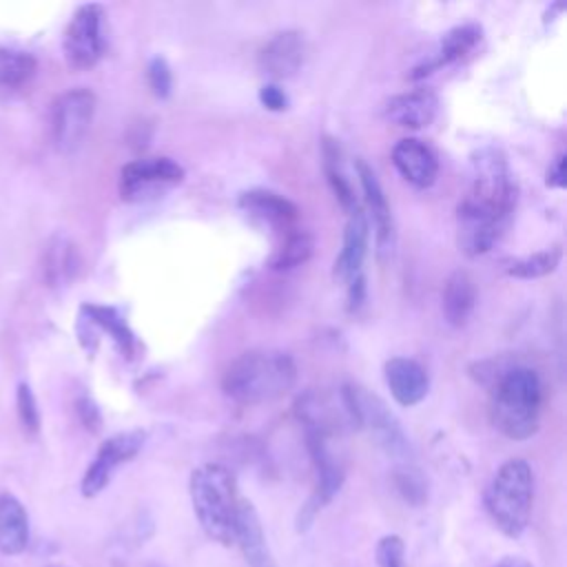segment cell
<instances>
[{
    "instance_id": "15",
    "label": "cell",
    "mask_w": 567,
    "mask_h": 567,
    "mask_svg": "<svg viewBox=\"0 0 567 567\" xmlns=\"http://www.w3.org/2000/svg\"><path fill=\"white\" fill-rule=\"evenodd\" d=\"M383 374L392 399L403 408L421 403L430 390V377L425 368L414 359L392 357L385 361Z\"/></svg>"
},
{
    "instance_id": "7",
    "label": "cell",
    "mask_w": 567,
    "mask_h": 567,
    "mask_svg": "<svg viewBox=\"0 0 567 567\" xmlns=\"http://www.w3.org/2000/svg\"><path fill=\"white\" fill-rule=\"evenodd\" d=\"M104 49V7L95 2L78 7L62 35L66 64L73 71H86L102 60Z\"/></svg>"
},
{
    "instance_id": "32",
    "label": "cell",
    "mask_w": 567,
    "mask_h": 567,
    "mask_svg": "<svg viewBox=\"0 0 567 567\" xmlns=\"http://www.w3.org/2000/svg\"><path fill=\"white\" fill-rule=\"evenodd\" d=\"M394 485L401 492V496L410 503H421L425 498V481L414 467H399L394 472Z\"/></svg>"
},
{
    "instance_id": "38",
    "label": "cell",
    "mask_w": 567,
    "mask_h": 567,
    "mask_svg": "<svg viewBox=\"0 0 567 567\" xmlns=\"http://www.w3.org/2000/svg\"><path fill=\"white\" fill-rule=\"evenodd\" d=\"M494 567H534V565L527 563L525 558H518V556H505V558L498 560Z\"/></svg>"
},
{
    "instance_id": "27",
    "label": "cell",
    "mask_w": 567,
    "mask_h": 567,
    "mask_svg": "<svg viewBox=\"0 0 567 567\" xmlns=\"http://www.w3.org/2000/svg\"><path fill=\"white\" fill-rule=\"evenodd\" d=\"M323 166H326V175H328V184L334 193V197L339 199V204L343 206V210L354 213L359 208V202H357V195H354V188L350 184V179L346 177L343 168H341V155H339V144L330 137H326L323 142Z\"/></svg>"
},
{
    "instance_id": "20",
    "label": "cell",
    "mask_w": 567,
    "mask_h": 567,
    "mask_svg": "<svg viewBox=\"0 0 567 567\" xmlns=\"http://www.w3.org/2000/svg\"><path fill=\"white\" fill-rule=\"evenodd\" d=\"M235 543L239 545V549L250 567H279L268 543H266V534H264L259 514L252 507V503L246 498L241 501V507H239Z\"/></svg>"
},
{
    "instance_id": "6",
    "label": "cell",
    "mask_w": 567,
    "mask_h": 567,
    "mask_svg": "<svg viewBox=\"0 0 567 567\" xmlns=\"http://www.w3.org/2000/svg\"><path fill=\"white\" fill-rule=\"evenodd\" d=\"M295 412L299 421L306 423L308 432L323 436H330L346 427H359L352 401V385H343L334 392L306 390L297 399Z\"/></svg>"
},
{
    "instance_id": "8",
    "label": "cell",
    "mask_w": 567,
    "mask_h": 567,
    "mask_svg": "<svg viewBox=\"0 0 567 567\" xmlns=\"http://www.w3.org/2000/svg\"><path fill=\"white\" fill-rule=\"evenodd\" d=\"M184 166L171 157H140L120 171V197L146 202L164 195L184 179Z\"/></svg>"
},
{
    "instance_id": "10",
    "label": "cell",
    "mask_w": 567,
    "mask_h": 567,
    "mask_svg": "<svg viewBox=\"0 0 567 567\" xmlns=\"http://www.w3.org/2000/svg\"><path fill=\"white\" fill-rule=\"evenodd\" d=\"M144 441H146V434L142 430H128V432H117L109 436L100 445L95 458L91 461V465L82 476V483H80L82 494L86 498L97 496L111 483L117 467L140 454V450L144 447Z\"/></svg>"
},
{
    "instance_id": "12",
    "label": "cell",
    "mask_w": 567,
    "mask_h": 567,
    "mask_svg": "<svg viewBox=\"0 0 567 567\" xmlns=\"http://www.w3.org/2000/svg\"><path fill=\"white\" fill-rule=\"evenodd\" d=\"M352 401H354L359 427L370 430V434L377 439V443L394 458H408L410 441L403 434L401 423L390 412V408L377 394H370L357 385H352Z\"/></svg>"
},
{
    "instance_id": "22",
    "label": "cell",
    "mask_w": 567,
    "mask_h": 567,
    "mask_svg": "<svg viewBox=\"0 0 567 567\" xmlns=\"http://www.w3.org/2000/svg\"><path fill=\"white\" fill-rule=\"evenodd\" d=\"M476 284L467 270H454L443 286V317L450 326L461 328L467 323L476 308Z\"/></svg>"
},
{
    "instance_id": "3",
    "label": "cell",
    "mask_w": 567,
    "mask_h": 567,
    "mask_svg": "<svg viewBox=\"0 0 567 567\" xmlns=\"http://www.w3.org/2000/svg\"><path fill=\"white\" fill-rule=\"evenodd\" d=\"M297 381V365L281 350H248L224 372L221 388L241 405H259L284 396Z\"/></svg>"
},
{
    "instance_id": "35",
    "label": "cell",
    "mask_w": 567,
    "mask_h": 567,
    "mask_svg": "<svg viewBox=\"0 0 567 567\" xmlns=\"http://www.w3.org/2000/svg\"><path fill=\"white\" fill-rule=\"evenodd\" d=\"M259 102L268 111H286L288 109V95L279 84H264L259 89Z\"/></svg>"
},
{
    "instance_id": "19",
    "label": "cell",
    "mask_w": 567,
    "mask_h": 567,
    "mask_svg": "<svg viewBox=\"0 0 567 567\" xmlns=\"http://www.w3.org/2000/svg\"><path fill=\"white\" fill-rule=\"evenodd\" d=\"M478 42H481V27H476V24H461V27L450 29L441 38V44L434 51V55L423 60L419 66H414L410 78L421 80L425 75H432L434 71H441L443 66L461 62L470 51H474V47Z\"/></svg>"
},
{
    "instance_id": "4",
    "label": "cell",
    "mask_w": 567,
    "mask_h": 567,
    "mask_svg": "<svg viewBox=\"0 0 567 567\" xmlns=\"http://www.w3.org/2000/svg\"><path fill=\"white\" fill-rule=\"evenodd\" d=\"M188 494L204 534L219 545H235L241 496L233 472L219 463H204L190 472Z\"/></svg>"
},
{
    "instance_id": "25",
    "label": "cell",
    "mask_w": 567,
    "mask_h": 567,
    "mask_svg": "<svg viewBox=\"0 0 567 567\" xmlns=\"http://www.w3.org/2000/svg\"><path fill=\"white\" fill-rule=\"evenodd\" d=\"M35 58L27 51L0 47V100L18 93L35 75Z\"/></svg>"
},
{
    "instance_id": "34",
    "label": "cell",
    "mask_w": 567,
    "mask_h": 567,
    "mask_svg": "<svg viewBox=\"0 0 567 567\" xmlns=\"http://www.w3.org/2000/svg\"><path fill=\"white\" fill-rule=\"evenodd\" d=\"M75 412H78L82 425H84L89 432H100V427H102V414H100V408L95 405L93 399L80 396V399L75 401Z\"/></svg>"
},
{
    "instance_id": "37",
    "label": "cell",
    "mask_w": 567,
    "mask_h": 567,
    "mask_svg": "<svg viewBox=\"0 0 567 567\" xmlns=\"http://www.w3.org/2000/svg\"><path fill=\"white\" fill-rule=\"evenodd\" d=\"M365 301V277L357 275L350 284H348V310L354 312L361 308V303Z\"/></svg>"
},
{
    "instance_id": "2",
    "label": "cell",
    "mask_w": 567,
    "mask_h": 567,
    "mask_svg": "<svg viewBox=\"0 0 567 567\" xmlns=\"http://www.w3.org/2000/svg\"><path fill=\"white\" fill-rule=\"evenodd\" d=\"M543 385L536 370L527 365H509L494 374L489 390V419L494 427L512 439H532L540 423Z\"/></svg>"
},
{
    "instance_id": "36",
    "label": "cell",
    "mask_w": 567,
    "mask_h": 567,
    "mask_svg": "<svg viewBox=\"0 0 567 567\" xmlns=\"http://www.w3.org/2000/svg\"><path fill=\"white\" fill-rule=\"evenodd\" d=\"M565 153H558L556 159L551 162V166L547 168V177H545V184L549 188H565L567 184V171H565Z\"/></svg>"
},
{
    "instance_id": "23",
    "label": "cell",
    "mask_w": 567,
    "mask_h": 567,
    "mask_svg": "<svg viewBox=\"0 0 567 567\" xmlns=\"http://www.w3.org/2000/svg\"><path fill=\"white\" fill-rule=\"evenodd\" d=\"M29 545V516L24 505L13 496L0 494V554L16 556Z\"/></svg>"
},
{
    "instance_id": "33",
    "label": "cell",
    "mask_w": 567,
    "mask_h": 567,
    "mask_svg": "<svg viewBox=\"0 0 567 567\" xmlns=\"http://www.w3.org/2000/svg\"><path fill=\"white\" fill-rule=\"evenodd\" d=\"M379 567H405V545L401 536L388 534L377 543L374 549Z\"/></svg>"
},
{
    "instance_id": "17",
    "label": "cell",
    "mask_w": 567,
    "mask_h": 567,
    "mask_svg": "<svg viewBox=\"0 0 567 567\" xmlns=\"http://www.w3.org/2000/svg\"><path fill=\"white\" fill-rule=\"evenodd\" d=\"M357 173H359L365 206L370 210V217H372V224L377 230V250L381 257H385L394 248V221H392L390 204L385 199V193H383L374 171L365 162H361V159L357 162Z\"/></svg>"
},
{
    "instance_id": "21",
    "label": "cell",
    "mask_w": 567,
    "mask_h": 567,
    "mask_svg": "<svg viewBox=\"0 0 567 567\" xmlns=\"http://www.w3.org/2000/svg\"><path fill=\"white\" fill-rule=\"evenodd\" d=\"M239 208L248 213L250 217L266 221L270 226H288L299 217L297 204H292L288 197L268 190V188H250L244 190L237 199Z\"/></svg>"
},
{
    "instance_id": "18",
    "label": "cell",
    "mask_w": 567,
    "mask_h": 567,
    "mask_svg": "<svg viewBox=\"0 0 567 567\" xmlns=\"http://www.w3.org/2000/svg\"><path fill=\"white\" fill-rule=\"evenodd\" d=\"M303 35L299 31H279L259 51V66L272 80L295 75L303 62Z\"/></svg>"
},
{
    "instance_id": "5",
    "label": "cell",
    "mask_w": 567,
    "mask_h": 567,
    "mask_svg": "<svg viewBox=\"0 0 567 567\" xmlns=\"http://www.w3.org/2000/svg\"><path fill=\"white\" fill-rule=\"evenodd\" d=\"M534 472L525 458L505 461L485 489V509L505 536H520L532 516Z\"/></svg>"
},
{
    "instance_id": "24",
    "label": "cell",
    "mask_w": 567,
    "mask_h": 567,
    "mask_svg": "<svg viewBox=\"0 0 567 567\" xmlns=\"http://www.w3.org/2000/svg\"><path fill=\"white\" fill-rule=\"evenodd\" d=\"M80 317L93 328V330H102L106 332L113 343L120 348V352L124 357H133L135 354V348H137V341H135V334L133 330L128 328L126 319L117 312V308L113 306H100V303H84L80 308Z\"/></svg>"
},
{
    "instance_id": "31",
    "label": "cell",
    "mask_w": 567,
    "mask_h": 567,
    "mask_svg": "<svg viewBox=\"0 0 567 567\" xmlns=\"http://www.w3.org/2000/svg\"><path fill=\"white\" fill-rule=\"evenodd\" d=\"M146 80H148V86H151L155 97L166 100L171 95V91H173V73H171V66H168L166 58H162V55L151 58V62L146 66Z\"/></svg>"
},
{
    "instance_id": "28",
    "label": "cell",
    "mask_w": 567,
    "mask_h": 567,
    "mask_svg": "<svg viewBox=\"0 0 567 567\" xmlns=\"http://www.w3.org/2000/svg\"><path fill=\"white\" fill-rule=\"evenodd\" d=\"M315 241L312 235L306 230H292L286 235L281 246L270 257L272 270H292L301 264H306L312 257Z\"/></svg>"
},
{
    "instance_id": "13",
    "label": "cell",
    "mask_w": 567,
    "mask_h": 567,
    "mask_svg": "<svg viewBox=\"0 0 567 567\" xmlns=\"http://www.w3.org/2000/svg\"><path fill=\"white\" fill-rule=\"evenodd\" d=\"M392 164L414 188H430L439 175L434 151L419 137H403L392 148Z\"/></svg>"
},
{
    "instance_id": "11",
    "label": "cell",
    "mask_w": 567,
    "mask_h": 567,
    "mask_svg": "<svg viewBox=\"0 0 567 567\" xmlns=\"http://www.w3.org/2000/svg\"><path fill=\"white\" fill-rule=\"evenodd\" d=\"M308 450H310L312 463L317 467V487H315L312 496L306 501V505L299 509V516H297L299 532H306L312 525L315 516L337 496V492L343 485V467L332 456V452L328 447V436L308 432Z\"/></svg>"
},
{
    "instance_id": "16",
    "label": "cell",
    "mask_w": 567,
    "mask_h": 567,
    "mask_svg": "<svg viewBox=\"0 0 567 567\" xmlns=\"http://www.w3.org/2000/svg\"><path fill=\"white\" fill-rule=\"evenodd\" d=\"M439 113V97L432 89H412L390 97L383 106L388 122L403 128H425Z\"/></svg>"
},
{
    "instance_id": "29",
    "label": "cell",
    "mask_w": 567,
    "mask_h": 567,
    "mask_svg": "<svg viewBox=\"0 0 567 567\" xmlns=\"http://www.w3.org/2000/svg\"><path fill=\"white\" fill-rule=\"evenodd\" d=\"M560 257H563V250L558 246H551V248L538 250L534 255L509 261L505 266V272L516 279H538V277L554 272L560 264Z\"/></svg>"
},
{
    "instance_id": "9",
    "label": "cell",
    "mask_w": 567,
    "mask_h": 567,
    "mask_svg": "<svg viewBox=\"0 0 567 567\" xmlns=\"http://www.w3.org/2000/svg\"><path fill=\"white\" fill-rule=\"evenodd\" d=\"M95 115L93 91L78 86L69 89L53 102L51 133L53 144L60 153H73L84 142Z\"/></svg>"
},
{
    "instance_id": "39",
    "label": "cell",
    "mask_w": 567,
    "mask_h": 567,
    "mask_svg": "<svg viewBox=\"0 0 567 567\" xmlns=\"http://www.w3.org/2000/svg\"><path fill=\"white\" fill-rule=\"evenodd\" d=\"M49 567H62V565H49Z\"/></svg>"
},
{
    "instance_id": "26",
    "label": "cell",
    "mask_w": 567,
    "mask_h": 567,
    "mask_svg": "<svg viewBox=\"0 0 567 567\" xmlns=\"http://www.w3.org/2000/svg\"><path fill=\"white\" fill-rule=\"evenodd\" d=\"M78 266H80V259H78L75 246L62 235L53 237L44 257V277L49 286H62L71 281L78 272Z\"/></svg>"
},
{
    "instance_id": "1",
    "label": "cell",
    "mask_w": 567,
    "mask_h": 567,
    "mask_svg": "<svg viewBox=\"0 0 567 567\" xmlns=\"http://www.w3.org/2000/svg\"><path fill=\"white\" fill-rule=\"evenodd\" d=\"M518 186L501 148L487 146L472 155L470 186L458 202V248L467 257L485 255L503 237L516 206Z\"/></svg>"
},
{
    "instance_id": "30",
    "label": "cell",
    "mask_w": 567,
    "mask_h": 567,
    "mask_svg": "<svg viewBox=\"0 0 567 567\" xmlns=\"http://www.w3.org/2000/svg\"><path fill=\"white\" fill-rule=\"evenodd\" d=\"M16 412H18V421H20L24 434L35 436L40 432V410H38V401H35L29 383H18Z\"/></svg>"
},
{
    "instance_id": "14",
    "label": "cell",
    "mask_w": 567,
    "mask_h": 567,
    "mask_svg": "<svg viewBox=\"0 0 567 567\" xmlns=\"http://www.w3.org/2000/svg\"><path fill=\"white\" fill-rule=\"evenodd\" d=\"M368 241H370V219L361 208H357L354 213H350L346 221L341 250L332 266V277L337 281L350 284L357 275H361V266L368 255Z\"/></svg>"
}]
</instances>
